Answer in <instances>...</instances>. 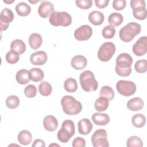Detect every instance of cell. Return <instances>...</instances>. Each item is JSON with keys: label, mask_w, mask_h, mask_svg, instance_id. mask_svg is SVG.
I'll use <instances>...</instances> for the list:
<instances>
[{"label": "cell", "mask_w": 147, "mask_h": 147, "mask_svg": "<svg viewBox=\"0 0 147 147\" xmlns=\"http://www.w3.org/2000/svg\"><path fill=\"white\" fill-rule=\"evenodd\" d=\"M132 57L127 53H122L116 59L115 72L120 76H128L131 72Z\"/></svg>", "instance_id": "cell-1"}, {"label": "cell", "mask_w": 147, "mask_h": 147, "mask_svg": "<svg viewBox=\"0 0 147 147\" xmlns=\"http://www.w3.org/2000/svg\"><path fill=\"white\" fill-rule=\"evenodd\" d=\"M60 102L64 113L67 115H76L82 110V103L71 95L64 96Z\"/></svg>", "instance_id": "cell-2"}, {"label": "cell", "mask_w": 147, "mask_h": 147, "mask_svg": "<svg viewBox=\"0 0 147 147\" xmlns=\"http://www.w3.org/2000/svg\"><path fill=\"white\" fill-rule=\"evenodd\" d=\"M141 30L140 24L136 22H131L122 27L119 32L120 39L125 42L131 41L138 34Z\"/></svg>", "instance_id": "cell-3"}, {"label": "cell", "mask_w": 147, "mask_h": 147, "mask_svg": "<svg viewBox=\"0 0 147 147\" xmlns=\"http://www.w3.org/2000/svg\"><path fill=\"white\" fill-rule=\"evenodd\" d=\"M79 81L82 89L86 92L95 91L98 89V83L94 73L90 70H86L80 74Z\"/></svg>", "instance_id": "cell-4"}, {"label": "cell", "mask_w": 147, "mask_h": 147, "mask_svg": "<svg viewBox=\"0 0 147 147\" xmlns=\"http://www.w3.org/2000/svg\"><path fill=\"white\" fill-rule=\"evenodd\" d=\"M75 124L72 120L67 119L63 122L61 129L57 134V139L63 143L68 142L75 133Z\"/></svg>", "instance_id": "cell-5"}, {"label": "cell", "mask_w": 147, "mask_h": 147, "mask_svg": "<svg viewBox=\"0 0 147 147\" xmlns=\"http://www.w3.org/2000/svg\"><path fill=\"white\" fill-rule=\"evenodd\" d=\"M49 23L54 26H68L72 23L71 15L65 11H54L49 18Z\"/></svg>", "instance_id": "cell-6"}, {"label": "cell", "mask_w": 147, "mask_h": 147, "mask_svg": "<svg viewBox=\"0 0 147 147\" xmlns=\"http://www.w3.org/2000/svg\"><path fill=\"white\" fill-rule=\"evenodd\" d=\"M116 48L113 42H106L103 43L98 51V59L103 62L109 61L115 52Z\"/></svg>", "instance_id": "cell-7"}, {"label": "cell", "mask_w": 147, "mask_h": 147, "mask_svg": "<svg viewBox=\"0 0 147 147\" xmlns=\"http://www.w3.org/2000/svg\"><path fill=\"white\" fill-rule=\"evenodd\" d=\"M130 4L133 10V15L135 18L139 20L146 19L147 13L144 0H131Z\"/></svg>", "instance_id": "cell-8"}, {"label": "cell", "mask_w": 147, "mask_h": 147, "mask_svg": "<svg viewBox=\"0 0 147 147\" xmlns=\"http://www.w3.org/2000/svg\"><path fill=\"white\" fill-rule=\"evenodd\" d=\"M116 88L118 92L124 96H129L135 94L136 91V86L132 81L120 80L116 84Z\"/></svg>", "instance_id": "cell-9"}, {"label": "cell", "mask_w": 147, "mask_h": 147, "mask_svg": "<svg viewBox=\"0 0 147 147\" xmlns=\"http://www.w3.org/2000/svg\"><path fill=\"white\" fill-rule=\"evenodd\" d=\"M107 134L106 130L100 129L95 130L91 136V142L94 147H109L107 139Z\"/></svg>", "instance_id": "cell-10"}, {"label": "cell", "mask_w": 147, "mask_h": 147, "mask_svg": "<svg viewBox=\"0 0 147 147\" xmlns=\"http://www.w3.org/2000/svg\"><path fill=\"white\" fill-rule=\"evenodd\" d=\"M14 14L10 9L7 7L2 9L0 15V29L1 32L7 29L10 23L14 20Z\"/></svg>", "instance_id": "cell-11"}, {"label": "cell", "mask_w": 147, "mask_h": 147, "mask_svg": "<svg viewBox=\"0 0 147 147\" xmlns=\"http://www.w3.org/2000/svg\"><path fill=\"white\" fill-rule=\"evenodd\" d=\"M92 34V28L88 25H82L74 32V37L78 41H86L91 38Z\"/></svg>", "instance_id": "cell-12"}, {"label": "cell", "mask_w": 147, "mask_h": 147, "mask_svg": "<svg viewBox=\"0 0 147 147\" xmlns=\"http://www.w3.org/2000/svg\"><path fill=\"white\" fill-rule=\"evenodd\" d=\"M133 53L137 56L144 55L147 52V37H141L134 43L132 47Z\"/></svg>", "instance_id": "cell-13"}, {"label": "cell", "mask_w": 147, "mask_h": 147, "mask_svg": "<svg viewBox=\"0 0 147 147\" xmlns=\"http://www.w3.org/2000/svg\"><path fill=\"white\" fill-rule=\"evenodd\" d=\"M53 12L54 6L50 1H42L38 8V13L39 16L44 18H47Z\"/></svg>", "instance_id": "cell-14"}, {"label": "cell", "mask_w": 147, "mask_h": 147, "mask_svg": "<svg viewBox=\"0 0 147 147\" xmlns=\"http://www.w3.org/2000/svg\"><path fill=\"white\" fill-rule=\"evenodd\" d=\"M48 56L46 52L42 51L35 52L30 55V61L33 65H42L47 61Z\"/></svg>", "instance_id": "cell-15"}, {"label": "cell", "mask_w": 147, "mask_h": 147, "mask_svg": "<svg viewBox=\"0 0 147 147\" xmlns=\"http://www.w3.org/2000/svg\"><path fill=\"white\" fill-rule=\"evenodd\" d=\"M78 132L82 135H87L92 130L93 125L88 118H83L80 119L78 123Z\"/></svg>", "instance_id": "cell-16"}, {"label": "cell", "mask_w": 147, "mask_h": 147, "mask_svg": "<svg viewBox=\"0 0 147 147\" xmlns=\"http://www.w3.org/2000/svg\"><path fill=\"white\" fill-rule=\"evenodd\" d=\"M87 64V60L83 55H76L73 57L71 60V65L76 70H82L84 69Z\"/></svg>", "instance_id": "cell-17"}, {"label": "cell", "mask_w": 147, "mask_h": 147, "mask_svg": "<svg viewBox=\"0 0 147 147\" xmlns=\"http://www.w3.org/2000/svg\"><path fill=\"white\" fill-rule=\"evenodd\" d=\"M43 126L46 130L53 131L58 127V121L54 116L48 115L45 116L43 119Z\"/></svg>", "instance_id": "cell-18"}, {"label": "cell", "mask_w": 147, "mask_h": 147, "mask_svg": "<svg viewBox=\"0 0 147 147\" xmlns=\"http://www.w3.org/2000/svg\"><path fill=\"white\" fill-rule=\"evenodd\" d=\"M144 105V101L139 97H135L127 101L126 106L128 109L133 111L141 110Z\"/></svg>", "instance_id": "cell-19"}, {"label": "cell", "mask_w": 147, "mask_h": 147, "mask_svg": "<svg viewBox=\"0 0 147 147\" xmlns=\"http://www.w3.org/2000/svg\"><path fill=\"white\" fill-rule=\"evenodd\" d=\"M91 119L95 124L99 126L106 125L110 121L109 116L105 113H95L92 115Z\"/></svg>", "instance_id": "cell-20"}, {"label": "cell", "mask_w": 147, "mask_h": 147, "mask_svg": "<svg viewBox=\"0 0 147 147\" xmlns=\"http://www.w3.org/2000/svg\"><path fill=\"white\" fill-rule=\"evenodd\" d=\"M88 18L89 21L92 24L94 25H101L105 20V16L103 13L99 11L94 10L90 13Z\"/></svg>", "instance_id": "cell-21"}, {"label": "cell", "mask_w": 147, "mask_h": 147, "mask_svg": "<svg viewBox=\"0 0 147 147\" xmlns=\"http://www.w3.org/2000/svg\"><path fill=\"white\" fill-rule=\"evenodd\" d=\"M30 47L33 49H37L40 47L42 42V38L39 33H33L30 35L28 39Z\"/></svg>", "instance_id": "cell-22"}, {"label": "cell", "mask_w": 147, "mask_h": 147, "mask_svg": "<svg viewBox=\"0 0 147 147\" xmlns=\"http://www.w3.org/2000/svg\"><path fill=\"white\" fill-rule=\"evenodd\" d=\"M16 79L19 84L22 85L26 84L30 80L29 71L25 69L19 70L16 74Z\"/></svg>", "instance_id": "cell-23"}, {"label": "cell", "mask_w": 147, "mask_h": 147, "mask_svg": "<svg viewBox=\"0 0 147 147\" xmlns=\"http://www.w3.org/2000/svg\"><path fill=\"white\" fill-rule=\"evenodd\" d=\"M10 49L18 54L21 55L25 52L26 45L22 40L20 39H16L11 42Z\"/></svg>", "instance_id": "cell-24"}, {"label": "cell", "mask_w": 147, "mask_h": 147, "mask_svg": "<svg viewBox=\"0 0 147 147\" xmlns=\"http://www.w3.org/2000/svg\"><path fill=\"white\" fill-rule=\"evenodd\" d=\"M18 142L23 145H28L30 144L32 140V136L30 132L26 130L20 131L17 136Z\"/></svg>", "instance_id": "cell-25"}, {"label": "cell", "mask_w": 147, "mask_h": 147, "mask_svg": "<svg viewBox=\"0 0 147 147\" xmlns=\"http://www.w3.org/2000/svg\"><path fill=\"white\" fill-rule=\"evenodd\" d=\"M15 9L17 14L22 17L28 16L31 11L30 6L24 2H21L17 4Z\"/></svg>", "instance_id": "cell-26"}, {"label": "cell", "mask_w": 147, "mask_h": 147, "mask_svg": "<svg viewBox=\"0 0 147 147\" xmlns=\"http://www.w3.org/2000/svg\"><path fill=\"white\" fill-rule=\"evenodd\" d=\"M29 72L30 80L34 82H40L44 79V72L39 68H32L29 71Z\"/></svg>", "instance_id": "cell-27"}, {"label": "cell", "mask_w": 147, "mask_h": 147, "mask_svg": "<svg viewBox=\"0 0 147 147\" xmlns=\"http://www.w3.org/2000/svg\"><path fill=\"white\" fill-rule=\"evenodd\" d=\"M123 21V16L117 12L112 13L108 17V22L109 24L113 26H118L120 25Z\"/></svg>", "instance_id": "cell-28"}, {"label": "cell", "mask_w": 147, "mask_h": 147, "mask_svg": "<svg viewBox=\"0 0 147 147\" xmlns=\"http://www.w3.org/2000/svg\"><path fill=\"white\" fill-rule=\"evenodd\" d=\"M109 100L104 97L100 96L95 102L94 107L96 111L102 112L105 111L109 107Z\"/></svg>", "instance_id": "cell-29"}, {"label": "cell", "mask_w": 147, "mask_h": 147, "mask_svg": "<svg viewBox=\"0 0 147 147\" xmlns=\"http://www.w3.org/2000/svg\"><path fill=\"white\" fill-rule=\"evenodd\" d=\"M64 88L68 92H74L78 89V84L76 80L73 78L67 79L64 83Z\"/></svg>", "instance_id": "cell-30"}, {"label": "cell", "mask_w": 147, "mask_h": 147, "mask_svg": "<svg viewBox=\"0 0 147 147\" xmlns=\"http://www.w3.org/2000/svg\"><path fill=\"white\" fill-rule=\"evenodd\" d=\"M131 123L136 127H142L145 125L146 118L142 114H136L131 118Z\"/></svg>", "instance_id": "cell-31"}, {"label": "cell", "mask_w": 147, "mask_h": 147, "mask_svg": "<svg viewBox=\"0 0 147 147\" xmlns=\"http://www.w3.org/2000/svg\"><path fill=\"white\" fill-rule=\"evenodd\" d=\"M38 91L41 95L47 96L51 95L52 91V87L51 84L48 82L43 81L38 86Z\"/></svg>", "instance_id": "cell-32"}, {"label": "cell", "mask_w": 147, "mask_h": 147, "mask_svg": "<svg viewBox=\"0 0 147 147\" xmlns=\"http://www.w3.org/2000/svg\"><path fill=\"white\" fill-rule=\"evenodd\" d=\"M100 96L107 98L109 100H112L114 97V92L113 88L109 86H103L100 90Z\"/></svg>", "instance_id": "cell-33"}, {"label": "cell", "mask_w": 147, "mask_h": 147, "mask_svg": "<svg viewBox=\"0 0 147 147\" xmlns=\"http://www.w3.org/2000/svg\"><path fill=\"white\" fill-rule=\"evenodd\" d=\"M20 99L16 95H10L8 96L5 101L6 106L11 109L17 108L20 105Z\"/></svg>", "instance_id": "cell-34"}, {"label": "cell", "mask_w": 147, "mask_h": 147, "mask_svg": "<svg viewBox=\"0 0 147 147\" xmlns=\"http://www.w3.org/2000/svg\"><path fill=\"white\" fill-rule=\"evenodd\" d=\"M126 146L127 147H142L143 142L139 137L133 136L127 139Z\"/></svg>", "instance_id": "cell-35"}, {"label": "cell", "mask_w": 147, "mask_h": 147, "mask_svg": "<svg viewBox=\"0 0 147 147\" xmlns=\"http://www.w3.org/2000/svg\"><path fill=\"white\" fill-rule=\"evenodd\" d=\"M115 34V29L114 26L109 25L103 28L102 30V36L107 39H110L114 37Z\"/></svg>", "instance_id": "cell-36"}, {"label": "cell", "mask_w": 147, "mask_h": 147, "mask_svg": "<svg viewBox=\"0 0 147 147\" xmlns=\"http://www.w3.org/2000/svg\"><path fill=\"white\" fill-rule=\"evenodd\" d=\"M134 69L138 73L143 74L147 70V61L145 59H141L137 61L134 64Z\"/></svg>", "instance_id": "cell-37"}, {"label": "cell", "mask_w": 147, "mask_h": 147, "mask_svg": "<svg viewBox=\"0 0 147 147\" xmlns=\"http://www.w3.org/2000/svg\"><path fill=\"white\" fill-rule=\"evenodd\" d=\"M5 59L6 61L11 64L17 63L20 59V55L12 50L9 51L6 54Z\"/></svg>", "instance_id": "cell-38"}, {"label": "cell", "mask_w": 147, "mask_h": 147, "mask_svg": "<svg viewBox=\"0 0 147 147\" xmlns=\"http://www.w3.org/2000/svg\"><path fill=\"white\" fill-rule=\"evenodd\" d=\"M24 94L25 95L29 98H33L34 97L37 92V90L36 87L33 84H29L24 89Z\"/></svg>", "instance_id": "cell-39"}, {"label": "cell", "mask_w": 147, "mask_h": 147, "mask_svg": "<svg viewBox=\"0 0 147 147\" xmlns=\"http://www.w3.org/2000/svg\"><path fill=\"white\" fill-rule=\"evenodd\" d=\"M76 6L82 9H88L92 6V0H76Z\"/></svg>", "instance_id": "cell-40"}, {"label": "cell", "mask_w": 147, "mask_h": 147, "mask_svg": "<svg viewBox=\"0 0 147 147\" xmlns=\"http://www.w3.org/2000/svg\"><path fill=\"white\" fill-rule=\"evenodd\" d=\"M112 5L115 10H122L126 7V1L125 0H114Z\"/></svg>", "instance_id": "cell-41"}, {"label": "cell", "mask_w": 147, "mask_h": 147, "mask_svg": "<svg viewBox=\"0 0 147 147\" xmlns=\"http://www.w3.org/2000/svg\"><path fill=\"white\" fill-rule=\"evenodd\" d=\"M72 146L73 147H84L86 146V141L82 137H77L73 140Z\"/></svg>", "instance_id": "cell-42"}, {"label": "cell", "mask_w": 147, "mask_h": 147, "mask_svg": "<svg viewBox=\"0 0 147 147\" xmlns=\"http://www.w3.org/2000/svg\"><path fill=\"white\" fill-rule=\"evenodd\" d=\"M109 0H95V4L99 9H103L108 6Z\"/></svg>", "instance_id": "cell-43"}, {"label": "cell", "mask_w": 147, "mask_h": 147, "mask_svg": "<svg viewBox=\"0 0 147 147\" xmlns=\"http://www.w3.org/2000/svg\"><path fill=\"white\" fill-rule=\"evenodd\" d=\"M45 146V145L44 141L41 139L35 140L32 144L33 147H44Z\"/></svg>", "instance_id": "cell-44"}, {"label": "cell", "mask_w": 147, "mask_h": 147, "mask_svg": "<svg viewBox=\"0 0 147 147\" xmlns=\"http://www.w3.org/2000/svg\"><path fill=\"white\" fill-rule=\"evenodd\" d=\"M3 2L7 3V4H10V3H12L13 2H14L15 1L14 0H11V1H8V0H3Z\"/></svg>", "instance_id": "cell-45"}, {"label": "cell", "mask_w": 147, "mask_h": 147, "mask_svg": "<svg viewBox=\"0 0 147 147\" xmlns=\"http://www.w3.org/2000/svg\"><path fill=\"white\" fill-rule=\"evenodd\" d=\"M29 2L30 3H37L38 2H39V1H29Z\"/></svg>", "instance_id": "cell-46"}, {"label": "cell", "mask_w": 147, "mask_h": 147, "mask_svg": "<svg viewBox=\"0 0 147 147\" xmlns=\"http://www.w3.org/2000/svg\"><path fill=\"white\" fill-rule=\"evenodd\" d=\"M59 146V145H57V144H50L49 145V146Z\"/></svg>", "instance_id": "cell-47"}]
</instances>
